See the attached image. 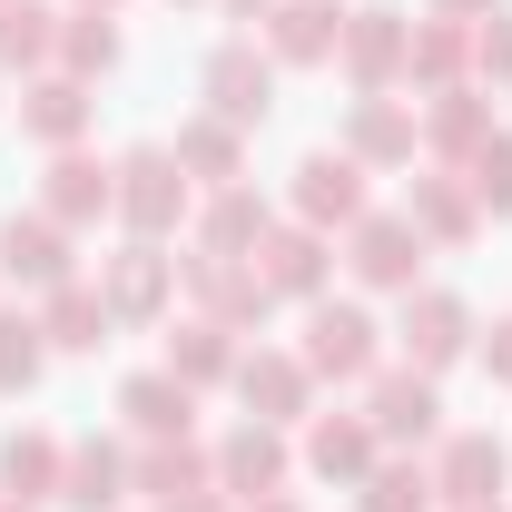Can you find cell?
Returning <instances> with one entry per match:
<instances>
[{
	"instance_id": "6da1fadb",
	"label": "cell",
	"mask_w": 512,
	"mask_h": 512,
	"mask_svg": "<svg viewBox=\"0 0 512 512\" xmlns=\"http://www.w3.org/2000/svg\"><path fill=\"white\" fill-rule=\"evenodd\" d=\"M188 217H197V178L168 158V148H128L119 158V227L148 237V247H168Z\"/></svg>"
},
{
	"instance_id": "7a4b0ae2",
	"label": "cell",
	"mask_w": 512,
	"mask_h": 512,
	"mask_svg": "<svg viewBox=\"0 0 512 512\" xmlns=\"http://www.w3.org/2000/svg\"><path fill=\"white\" fill-rule=\"evenodd\" d=\"M345 266H355V286H375V296H414V286H424V237H414V217H404V207H365V217L345 227Z\"/></svg>"
},
{
	"instance_id": "3957f363",
	"label": "cell",
	"mask_w": 512,
	"mask_h": 512,
	"mask_svg": "<svg viewBox=\"0 0 512 512\" xmlns=\"http://www.w3.org/2000/svg\"><path fill=\"white\" fill-rule=\"evenodd\" d=\"M306 375L316 384H365L375 375V355H384V325L365 316V306H335V296H316L306 306Z\"/></svg>"
},
{
	"instance_id": "277c9868",
	"label": "cell",
	"mask_w": 512,
	"mask_h": 512,
	"mask_svg": "<svg viewBox=\"0 0 512 512\" xmlns=\"http://www.w3.org/2000/svg\"><path fill=\"white\" fill-rule=\"evenodd\" d=\"M178 286L197 296V316H217L227 335H247V325H266V316H276V296H266V276H256L247 256L188 247V256H178Z\"/></svg>"
},
{
	"instance_id": "5b68a950",
	"label": "cell",
	"mask_w": 512,
	"mask_h": 512,
	"mask_svg": "<svg viewBox=\"0 0 512 512\" xmlns=\"http://www.w3.org/2000/svg\"><path fill=\"white\" fill-rule=\"evenodd\" d=\"M168 296H178V256L168 247L128 237L119 256H99V306H109V325H158Z\"/></svg>"
},
{
	"instance_id": "8992f818",
	"label": "cell",
	"mask_w": 512,
	"mask_h": 512,
	"mask_svg": "<svg viewBox=\"0 0 512 512\" xmlns=\"http://www.w3.org/2000/svg\"><path fill=\"white\" fill-rule=\"evenodd\" d=\"M365 424H375V444H394V453H424L434 434H444L434 375H414V365H375V375H365Z\"/></svg>"
},
{
	"instance_id": "52a82bcc",
	"label": "cell",
	"mask_w": 512,
	"mask_h": 512,
	"mask_svg": "<svg viewBox=\"0 0 512 512\" xmlns=\"http://www.w3.org/2000/svg\"><path fill=\"white\" fill-rule=\"evenodd\" d=\"M404 50H414V20H404V10H345L335 60L355 79V99H394V89H404Z\"/></svg>"
},
{
	"instance_id": "ba28073f",
	"label": "cell",
	"mask_w": 512,
	"mask_h": 512,
	"mask_svg": "<svg viewBox=\"0 0 512 512\" xmlns=\"http://www.w3.org/2000/svg\"><path fill=\"white\" fill-rule=\"evenodd\" d=\"M247 266L266 276V296H276V306H286V296H296V306H316V296H325V276H335V237L296 227V217H276V227L256 237V256H247Z\"/></svg>"
},
{
	"instance_id": "9c48e42d",
	"label": "cell",
	"mask_w": 512,
	"mask_h": 512,
	"mask_svg": "<svg viewBox=\"0 0 512 512\" xmlns=\"http://www.w3.org/2000/svg\"><path fill=\"white\" fill-rule=\"evenodd\" d=\"M296 227H316V237H345L355 217H365V168L345 158V148H306L296 158Z\"/></svg>"
},
{
	"instance_id": "30bf717a",
	"label": "cell",
	"mask_w": 512,
	"mask_h": 512,
	"mask_svg": "<svg viewBox=\"0 0 512 512\" xmlns=\"http://www.w3.org/2000/svg\"><path fill=\"white\" fill-rule=\"evenodd\" d=\"M394 345H404V365H414V375L463 365V355H473V316H463V296L414 286V296H404V325H394Z\"/></svg>"
},
{
	"instance_id": "8fae6325",
	"label": "cell",
	"mask_w": 512,
	"mask_h": 512,
	"mask_svg": "<svg viewBox=\"0 0 512 512\" xmlns=\"http://www.w3.org/2000/svg\"><path fill=\"white\" fill-rule=\"evenodd\" d=\"M40 217H60V227H99V217H119V158H89V148H50V178H40Z\"/></svg>"
},
{
	"instance_id": "7c38bea8",
	"label": "cell",
	"mask_w": 512,
	"mask_h": 512,
	"mask_svg": "<svg viewBox=\"0 0 512 512\" xmlns=\"http://www.w3.org/2000/svg\"><path fill=\"white\" fill-rule=\"evenodd\" d=\"M237 404H247V424H306V414H316L306 355H276V345L237 355Z\"/></svg>"
},
{
	"instance_id": "4fadbf2b",
	"label": "cell",
	"mask_w": 512,
	"mask_h": 512,
	"mask_svg": "<svg viewBox=\"0 0 512 512\" xmlns=\"http://www.w3.org/2000/svg\"><path fill=\"white\" fill-rule=\"evenodd\" d=\"M266 109H276V60H266L256 40H227V50L207 60V119L266 128Z\"/></svg>"
},
{
	"instance_id": "5bb4252c",
	"label": "cell",
	"mask_w": 512,
	"mask_h": 512,
	"mask_svg": "<svg viewBox=\"0 0 512 512\" xmlns=\"http://www.w3.org/2000/svg\"><path fill=\"white\" fill-rule=\"evenodd\" d=\"M0 276H20L30 296L69 286V276H79V256H69V227H60V217H40V207H30V217L10 207V217H0Z\"/></svg>"
},
{
	"instance_id": "9a60e30c",
	"label": "cell",
	"mask_w": 512,
	"mask_h": 512,
	"mask_svg": "<svg viewBox=\"0 0 512 512\" xmlns=\"http://www.w3.org/2000/svg\"><path fill=\"white\" fill-rule=\"evenodd\" d=\"M286 473H296V453H286V424H237V434L217 444V493H237V503H266V493H286Z\"/></svg>"
},
{
	"instance_id": "2e32d148",
	"label": "cell",
	"mask_w": 512,
	"mask_h": 512,
	"mask_svg": "<svg viewBox=\"0 0 512 512\" xmlns=\"http://www.w3.org/2000/svg\"><path fill=\"white\" fill-rule=\"evenodd\" d=\"M512 483V453L493 444V434H444V453H434V503L463 512V503H503Z\"/></svg>"
},
{
	"instance_id": "e0dca14e",
	"label": "cell",
	"mask_w": 512,
	"mask_h": 512,
	"mask_svg": "<svg viewBox=\"0 0 512 512\" xmlns=\"http://www.w3.org/2000/svg\"><path fill=\"white\" fill-rule=\"evenodd\" d=\"M256 30H266V60L276 69H325L335 40H345V10H335V0H276Z\"/></svg>"
},
{
	"instance_id": "ac0fdd59",
	"label": "cell",
	"mask_w": 512,
	"mask_h": 512,
	"mask_svg": "<svg viewBox=\"0 0 512 512\" xmlns=\"http://www.w3.org/2000/svg\"><path fill=\"white\" fill-rule=\"evenodd\" d=\"M414 128H424V158H434V168H463V158L493 138V99H483L473 79H463V89H434V99L414 109Z\"/></svg>"
},
{
	"instance_id": "d6986e66",
	"label": "cell",
	"mask_w": 512,
	"mask_h": 512,
	"mask_svg": "<svg viewBox=\"0 0 512 512\" xmlns=\"http://www.w3.org/2000/svg\"><path fill=\"white\" fill-rule=\"evenodd\" d=\"M128 493H148V503H188V493H217V453L188 444V434H168V444H138L128 453Z\"/></svg>"
},
{
	"instance_id": "ffe728a7",
	"label": "cell",
	"mask_w": 512,
	"mask_h": 512,
	"mask_svg": "<svg viewBox=\"0 0 512 512\" xmlns=\"http://www.w3.org/2000/svg\"><path fill=\"white\" fill-rule=\"evenodd\" d=\"M404 217H414L424 247H473V237H483V207H473V188H463V168H424L414 197H404Z\"/></svg>"
},
{
	"instance_id": "44dd1931",
	"label": "cell",
	"mask_w": 512,
	"mask_h": 512,
	"mask_svg": "<svg viewBox=\"0 0 512 512\" xmlns=\"http://www.w3.org/2000/svg\"><path fill=\"white\" fill-rule=\"evenodd\" d=\"M414 148H424V128L404 99H355L345 109V158L355 168H414Z\"/></svg>"
},
{
	"instance_id": "7402d4cb",
	"label": "cell",
	"mask_w": 512,
	"mask_h": 512,
	"mask_svg": "<svg viewBox=\"0 0 512 512\" xmlns=\"http://www.w3.org/2000/svg\"><path fill=\"white\" fill-rule=\"evenodd\" d=\"M89 109H99V99H89V79H69V69H40V79L20 89V128H30L40 148H79V138H89Z\"/></svg>"
},
{
	"instance_id": "603a6c76",
	"label": "cell",
	"mask_w": 512,
	"mask_h": 512,
	"mask_svg": "<svg viewBox=\"0 0 512 512\" xmlns=\"http://www.w3.org/2000/svg\"><path fill=\"white\" fill-rule=\"evenodd\" d=\"M375 463H384V444L365 414H306V473L316 483H365Z\"/></svg>"
},
{
	"instance_id": "cb8c5ba5",
	"label": "cell",
	"mask_w": 512,
	"mask_h": 512,
	"mask_svg": "<svg viewBox=\"0 0 512 512\" xmlns=\"http://www.w3.org/2000/svg\"><path fill=\"white\" fill-rule=\"evenodd\" d=\"M473 79V20H414V50H404V89L434 99Z\"/></svg>"
},
{
	"instance_id": "d4e9b609",
	"label": "cell",
	"mask_w": 512,
	"mask_h": 512,
	"mask_svg": "<svg viewBox=\"0 0 512 512\" xmlns=\"http://www.w3.org/2000/svg\"><path fill=\"white\" fill-rule=\"evenodd\" d=\"M119 414H128V434L168 444V434H188V424H197V384H178L168 365H148V375L119 384Z\"/></svg>"
},
{
	"instance_id": "484cf974",
	"label": "cell",
	"mask_w": 512,
	"mask_h": 512,
	"mask_svg": "<svg viewBox=\"0 0 512 512\" xmlns=\"http://www.w3.org/2000/svg\"><path fill=\"white\" fill-rule=\"evenodd\" d=\"M40 335H50V355H99L109 345V306H99V286L89 276H69L40 296Z\"/></svg>"
},
{
	"instance_id": "4316f807",
	"label": "cell",
	"mask_w": 512,
	"mask_h": 512,
	"mask_svg": "<svg viewBox=\"0 0 512 512\" xmlns=\"http://www.w3.org/2000/svg\"><path fill=\"white\" fill-rule=\"evenodd\" d=\"M276 227V207L237 178V188H207V207H197V247H217V256H256V237Z\"/></svg>"
},
{
	"instance_id": "83f0119b",
	"label": "cell",
	"mask_w": 512,
	"mask_h": 512,
	"mask_svg": "<svg viewBox=\"0 0 512 512\" xmlns=\"http://www.w3.org/2000/svg\"><path fill=\"white\" fill-rule=\"evenodd\" d=\"M60 503H69V512H119V503H128V453L109 444V434H89V444H69Z\"/></svg>"
},
{
	"instance_id": "f1b7e54d",
	"label": "cell",
	"mask_w": 512,
	"mask_h": 512,
	"mask_svg": "<svg viewBox=\"0 0 512 512\" xmlns=\"http://www.w3.org/2000/svg\"><path fill=\"white\" fill-rule=\"evenodd\" d=\"M168 158L188 168L197 188H237V178H247V128H227V119H188Z\"/></svg>"
},
{
	"instance_id": "f546056e",
	"label": "cell",
	"mask_w": 512,
	"mask_h": 512,
	"mask_svg": "<svg viewBox=\"0 0 512 512\" xmlns=\"http://www.w3.org/2000/svg\"><path fill=\"white\" fill-rule=\"evenodd\" d=\"M168 375L197 384V394H207V384H237V335H227L217 316H188L178 335H168Z\"/></svg>"
},
{
	"instance_id": "4dcf8cb0",
	"label": "cell",
	"mask_w": 512,
	"mask_h": 512,
	"mask_svg": "<svg viewBox=\"0 0 512 512\" xmlns=\"http://www.w3.org/2000/svg\"><path fill=\"white\" fill-rule=\"evenodd\" d=\"M60 473H69L60 434H10L0 444V493H20V503H60Z\"/></svg>"
},
{
	"instance_id": "1f68e13d",
	"label": "cell",
	"mask_w": 512,
	"mask_h": 512,
	"mask_svg": "<svg viewBox=\"0 0 512 512\" xmlns=\"http://www.w3.org/2000/svg\"><path fill=\"white\" fill-rule=\"evenodd\" d=\"M60 60V10L50 0H0V69H40Z\"/></svg>"
},
{
	"instance_id": "d6a6232c",
	"label": "cell",
	"mask_w": 512,
	"mask_h": 512,
	"mask_svg": "<svg viewBox=\"0 0 512 512\" xmlns=\"http://www.w3.org/2000/svg\"><path fill=\"white\" fill-rule=\"evenodd\" d=\"M60 69L69 79H109L119 69V10H60Z\"/></svg>"
},
{
	"instance_id": "836d02e7",
	"label": "cell",
	"mask_w": 512,
	"mask_h": 512,
	"mask_svg": "<svg viewBox=\"0 0 512 512\" xmlns=\"http://www.w3.org/2000/svg\"><path fill=\"white\" fill-rule=\"evenodd\" d=\"M355 493H365V512H444L434 503V463H414V453H384Z\"/></svg>"
},
{
	"instance_id": "e575fe53",
	"label": "cell",
	"mask_w": 512,
	"mask_h": 512,
	"mask_svg": "<svg viewBox=\"0 0 512 512\" xmlns=\"http://www.w3.org/2000/svg\"><path fill=\"white\" fill-rule=\"evenodd\" d=\"M40 365H50V335H40V316H0V394H30L40 384Z\"/></svg>"
},
{
	"instance_id": "d590c367",
	"label": "cell",
	"mask_w": 512,
	"mask_h": 512,
	"mask_svg": "<svg viewBox=\"0 0 512 512\" xmlns=\"http://www.w3.org/2000/svg\"><path fill=\"white\" fill-rule=\"evenodd\" d=\"M463 188H473L483 217H512V128H493V138L463 158Z\"/></svg>"
},
{
	"instance_id": "8d00e7d4",
	"label": "cell",
	"mask_w": 512,
	"mask_h": 512,
	"mask_svg": "<svg viewBox=\"0 0 512 512\" xmlns=\"http://www.w3.org/2000/svg\"><path fill=\"white\" fill-rule=\"evenodd\" d=\"M512 79V10H483L473 20V89H503Z\"/></svg>"
},
{
	"instance_id": "74e56055",
	"label": "cell",
	"mask_w": 512,
	"mask_h": 512,
	"mask_svg": "<svg viewBox=\"0 0 512 512\" xmlns=\"http://www.w3.org/2000/svg\"><path fill=\"white\" fill-rule=\"evenodd\" d=\"M483 375L512 394V316H493V335H483Z\"/></svg>"
},
{
	"instance_id": "f35d334b",
	"label": "cell",
	"mask_w": 512,
	"mask_h": 512,
	"mask_svg": "<svg viewBox=\"0 0 512 512\" xmlns=\"http://www.w3.org/2000/svg\"><path fill=\"white\" fill-rule=\"evenodd\" d=\"M483 10H503V0H434V20H483Z\"/></svg>"
},
{
	"instance_id": "ab89813d",
	"label": "cell",
	"mask_w": 512,
	"mask_h": 512,
	"mask_svg": "<svg viewBox=\"0 0 512 512\" xmlns=\"http://www.w3.org/2000/svg\"><path fill=\"white\" fill-rule=\"evenodd\" d=\"M158 512H227V493H188V503H158Z\"/></svg>"
},
{
	"instance_id": "60d3db41",
	"label": "cell",
	"mask_w": 512,
	"mask_h": 512,
	"mask_svg": "<svg viewBox=\"0 0 512 512\" xmlns=\"http://www.w3.org/2000/svg\"><path fill=\"white\" fill-rule=\"evenodd\" d=\"M217 10H227V20H266L276 0H217Z\"/></svg>"
},
{
	"instance_id": "b9f144b4",
	"label": "cell",
	"mask_w": 512,
	"mask_h": 512,
	"mask_svg": "<svg viewBox=\"0 0 512 512\" xmlns=\"http://www.w3.org/2000/svg\"><path fill=\"white\" fill-rule=\"evenodd\" d=\"M247 512H296V503H286V493H266V503H247Z\"/></svg>"
},
{
	"instance_id": "7bdbcfd3",
	"label": "cell",
	"mask_w": 512,
	"mask_h": 512,
	"mask_svg": "<svg viewBox=\"0 0 512 512\" xmlns=\"http://www.w3.org/2000/svg\"><path fill=\"white\" fill-rule=\"evenodd\" d=\"M0 512H40V503H20V493H0Z\"/></svg>"
},
{
	"instance_id": "ee69618b",
	"label": "cell",
	"mask_w": 512,
	"mask_h": 512,
	"mask_svg": "<svg viewBox=\"0 0 512 512\" xmlns=\"http://www.w3.org/2000/svg\"><path fill=\"white\" fill-rule=\"evenodd\" d=\"M79 10H119V0H79Z\"/></svg>"
},
{
	"instance_id": "f6af8a7d",
	"label": "cell",
	"mask_w": 512,
	"mask_h": 512,
	"mask_svg": "<svg viewBox=\"0 0 512 512\" xmlns=\"http://www.w3.org/2000/svg\"><path fill=\"white\" fill-rule=\"evenodd\" d=\"M463 512H503V503H463Z\"/></svg>"
}]
</instances>
